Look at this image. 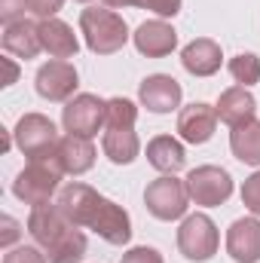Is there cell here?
Listing matches in <instances>:
<instances>
[{"label":"cell","instance_id":"cell-10","mask_svg":"<svg viewBox=\"0 0 260 263\" xmlns=\"http://www.w3.org/2000/svg\"><path fill=\"white\" fill-rule=\"evenodd\" d=\"M187 193L196 205H224L233 193V178L217 165H199L187 175Z\"/></svg>","mask_w":260,"mask_h":263},{"label":"cell","instance_id":"cell-19","mask_svg":"<svg viewBox=\"0 0 260 263\" xmlns=\"http://www.w3.org/2000/svg\"><path fill=\"white\" fill-rule=\"evenodd\" d=\"M181 65L193 77H211V73L220 70V46L214 40H208V37H199V40L184 46Z\"/></svg>","mask_w":260,"mask_h":263},{"label":"cell","instance_id":"cell-13","mask_svg":"<svg viewBox=\"0 0 260 263\" xmlns=\"http://www.w3.org/2000/svg\"><path fill=\"white\" fill-rule=\"evenodd\" d=\"M227 251L236 263H257L260 260V220L242 217L227 230Z\"/></svg>","mask_w":260,"mask_h":263},{"label":"cell","instance_id":"cell-4","mask_svg":"<svg viewBox=\"0 0 260 263\" xmlns=\"http://www.w3.org/2000/svg\"><path fill=\"white\" fill-rule=\"evenodd\" d=\"M80 31L86 37V46L95 55H114L129 40V28H126L123 15L110 12L107 6H89V9H83L80 12Z\"/></svg>","mask_w":260,"mask_h":263},{"label":"cell","instance_id":"cell-25","mask_svg":"<svg viewBox=\"0 0 260 263\" xmlns=\"http://www.w3.org/2000/svg\"><path fill=\"white\" fill-rule=\"evenodd\" d=\"M242 205H245L251 214L260 217V172H254V175L242 184Z\"/></svg>","mask_w":260,"mask_h":263},{"label":"cell","instance_id":"cell-14","mask_svg":"<svg viewBox=\"0 0 260 263\" xmlns=\"http://www.w3.org/2000/svg\"><path fill=\"white\" fill-rule=\"evenodd\" d=\"M178 46V34L172 25H165L162 18H153V22H144L138 31H135V49L147 59H162L169 55L172 49Z\"/></svg>","mask_w":260,"mask_h":263},{"label":"cell","instance_id":"cell-20","mask_svg":"<svg viewBox=\"0 0 260 263\" xmlns=\"http://www.w3.org/2000/svg\"><path fill=\"white\" fill-rule=\"evenodd\" d=\"M40 40H43V49L52 55V59H73L80 43H77V34L73 28L65 25L62 18H43L40 22Z\"/></svg>","mask_w":260,"mask_h":263},{"label":"cell","instance_id":"cell-17","mask_svg":"<svg viewBox=\"0 0 260 263\" xmlns=\"http://www.w3.org/2000/svg\"><path fill=\"white\" fill-rule=\"evenodd\" d=\"M217 120L220 123H227V126H245V123H251L254 120V114H257V101H254V95L245 89V86H233V89H227L224 95H220V101H217Z\"/></svg>","mask_w":260,"mask_h":263},{"label":"cell","instance_id":"cell-3","mask_svg":"<svg viewBox=\"0 0 260 263\" xmlns=\"http://www.w3.org/2000/svg\"><path fill=\"white\" fill-rule=\"evenodd\" d=\"M138 107L129 98H110L107 101V120H104V153L117 165H129L138 156V135H135Z\"/></svg>","mask_w":260,"mask_h":263},{"label":"cell","instance_id":"cell-21","mask_svg":"<svg viewBox=\"0 0 260 263\" xmlns=\"http://www.w3.org/2000/svg\"><path fill=\"white\" fill-rule=\"evenodd\" d=\"M147 159H150L153 168H159V172H165V175H175V172L184 168L187 153H184V147H181L178 138L159 135V138H153V141L147 144Z\"/></svg>","mask_w":260,"mask_h":263},{"label":"cell","instance_id":"cell-15","mask_svg":"<svg viewBox=\"0 0 260 263\" xmlns=\"http://www.w3.org/2000/svg\"><path fill=\"white\" fill-rule=\"evenodd\" d=\"M214 126H217V110L211 104H202V101L184 107L178 117V132L187 144H205L214 135Z\"/></svg>","mask_w":260,"mask_h":263},{"label":"cell","instance_id":"cell-29","mask_svg":"<svg viewBox=\"0 0 260 263\" xmlns=\"http://www.w3.org/2000/svg\"><path fill=\"white\" fill-rule=\"evenodd\" d=\"M62 3H65V0H28V9H31L34 15H40V18H52V15L62 9Z\"/></svg>","mask_w":260,"mask_h":263},{"label":"cell","instance_id":"cell-9","mask_svg":"<svg viewBox=\"0 0 260 263\" xmlns=\"http://www.w3.org/2000/svg\"><path fill=\"white\" fill-rule=\"evenodd\" d=\"M107 120V101H101L98 95H77L70 98L62 114V123H65V132L70 135H80V138H92L98 135V129L104 126Z\"/></svg>","mask_w":260,"mask_h":263},{"label":"cell","instance_id":"cell-12","mask_svg":"<svg viewBox=\"0 0 260 263\" xmlns=\"http://www.w3.org/2000/svg\"><path fill=\"white\" fill-rule=\"evenodd\" d=\"M73 89H77V70H73V65H67L62 59H55V62H49V65H43L37 70V92H40V98L65 101V98L73 95Z\"/></svg>","mask_w":260,"mask_h":263},{"label":"cell","instance_id":"cell-28","mask_svg":"<svg viewBox=\"0 0 260 263\" xmlns=\"http://www.w3.org/2000/svg\"><path fill=\"white\" fill-rule=\"evenodd\" d=\"M120 263H162V254L156 251V248H147V245H138V248H132L123 254V260Z\"/></svg>","mask_w":260,"mask_h":263},{"label":"cell","instance_id":"cell-23","mask_svg":"<svg viewBox=\"0 0 260 263\" xmlns=\"http://www.w3.org/2000/svg\"><path fill=\"white\" fill-rule=\"evenodd\" d=\"M230 73H233L236 83H242L248 89V86L260 83V59L254 52H242V55L230 59Z\"/></svg>","mask_w":260,"mask_h":263},{"label":"cell","instance_id":"cell-1","mask_svg":"<svg viewBox=\"0 0 260 263\" xmlns=\"http://www.w3.org/2000/svg\"><path fill=\"white\" fill-rule=\"evenodd\" d=\"M55 205L65 211V217L70 223L95 230L110 245H126L132 239V220L126 214V208H120L117 202L104 199L101 193H95L86 184H67L59 193Z\"/></svg>","mask_w":260,"mask_h":263},{"label":"cell","instance_id":"cell-24","mask_svg":"<svg viewBox=\"0 0 260 263\" xmlns=\"http://www.w3.org/2000/svg\"><path fill=\"white\" fill-rule=\"evenodd\" d=\"M107 9H123V6H141L150 9L156 15H178L181 12V0H101Z\"/></svg>","mask_w":260,"mask_h":263},{"label":"cell","instance_id":"cell-8","mask_svg":"<svg viewBox=\"0 0 260 263\" xmlns=\"http://www.w3.org/2000/svg\"><path fill=\"white\" fill-rule=\"evenodd\" d=\"M217 242H220L217 227L205 214H190L181 223V230H178V248H181V254L187 260H193V263L211 260L214 251H217Z\"/></svg>","mask_w":260,"mask_h":263},{"label":"cell","instance_id":"cell-22","mask_svg":"<svg viewBox=\"0 0 260 263\" xmlns=\"http://www.w3.org/2000/svg\"><path fill=\"white\" fill-rule=\"evenodd\" d=\"M233 156L245 165H260V120H251L245 126H236L230 135Z\"/></svg>","mask_w":260,"mask_h":263},{"label":"cell","instance_id":"cell-6","mask_svg":"<svg viewBox=\"0 0 260 263\" xmlns=\"http://www.w3.org/2000/svg\"><path fill=\"white\" fill-rule=\"evenodd\" d=\"M59 132L49 117L43 114H25L15 126V144L18 150L34 162V159H52L59 150Z\"/></svg>","mask_w":260,"mask_h":263},{"label":"cell","instance_id":"cell-16","mask_svg":"<svg viewBox=\"0 0 260 263\" xmlns=\"http://www.w3.org/2000/svg\"><path fill=\"white\" fill-rule=\"evenodd\" d=\"M3 49L15 59H37L40 49H43V40H40V25L22 18V22H12L3 28Z\"/></svg>","mask_w":260,"mask_h":263},{"label":"cell","instance_id":"cell-30","mask_svg":"<svg viewBox=\"0 0 260 263\" xmlns=\"http://www.w3.org/2000/svg\"><path fill=\"white\" fill-rule=\"evenodd\" d=\"M18 239V223L12 220V217H3V236H0V245L6 248V245H12Z\"/></svg>","mask_w":260,"mask_h":263},{"label":"cell","instance_id":"cell-32","mask_svg":"<svg viewBox=\"0 0 260 263\" xmlns=\"http://www.w3.org/2000/svg\"><path fill=\"white\" fill-rule=\"evenodd\" d=\"M83 3H86V0H83Z\"/></svg>","mask_w":260,"mask_h":263},{"label":"cell","instance_id":"cell-18","mask_svg":"<svg viewBox=\"0 0 260 263\" xmlns=\"http://www.w3.org/2000/svg\"><path fill=\"white\" fill-rule=\"evenodd\" d=\"M55 162L62 165L65 175H83L92 168L95 162V147L89 138H80V135H67L59 141V150H55Z\"/></svg>","mask_w":260,"mask_h":263},{"label":"cell","instance_id":"cell-26","mask_svg":"<svg viewBox=\"0 0 260 263\" xmlns=\"http://www.w3.org/2000/svg\"><path fill=\"white\" fill-rule=\"evenodd\" d=\"M25 9H28V0H0V18H3V25L22 22Z\"/></svg>","mask_w":260,"mask_h":263},{"label":"cell","instance_id":"cell-5","mask_svg":"<svg viewBox=\"0 0 260 263\" xmlns=\"http://www.w3.org/2000/svg\"><path fill=\"white\" fill-rule=\"evenodd\" d=\"M62 165L52 159H34L28 162V168H22L12 181V193L22 199L25 205H46L49 196L55 193L59 181H62Z\"/></svg>","mask_w":260,"mask_h":263},{"label":"cell","instance_id":"cell-7","mask_svg":"<svg viewBox=\"0 0 260 263\" xmlns=\"http://www.w3.org/2000/svg\"><path fill=\"white\" fill-rule=\"evenodd\" d=\"M187 184L178 181L175 175H165V178H156L153 184H147L144 190V202H147V211L159 220H178L184 217L187 211Z\"/></svg>","mask_w":260,"mask_h":263},{"label":"cell","instance_id":"cell-2","mask_svg":"<svg viewBox=\"0 0 260 263\" xmlns=\"http://www.w3.org/2000/svg\"><path fill=\"white\" fill-rule=\"evenodd\" d=\"M28 233L43 248L49 263H77L86 257V236L70 223L59 205H34L28 217Z\"/></svg>","mask_w":260,"mask_h":263},{"label":"cell","instance_id":"cell-27","mask_svg":"<svg viewBox=\"0 0 260 263\" xmlns=\"http://www.w3.org/2000/svg\"><path fill=\"white\" fill-rule=\"evenodd\" d=\"M3 263H46V254H40L37 248H31V245H22V248H12Z\"/></svg>","mask_w":260,"mask_h":263},{"label":"cell","instance_id":"cell-31","mask_svg":"<svg viewBox=\"0 0 260 263\" xmlns=\"http://www.w3.org/2000/svg\"><path fill=\"white\" fill-rule=\"evenodd\" d=\"M3 67H6V80H3V86H12V83H15V77H18V67L12 65L9 59H3Z\"/></svg>","mask_w":260,"mask_h":263},{"label":"cell","instance_id":"cell-11","mask_svg":"<svg viewBox=\"0 0 260 263\" xmlns=\"http://www.w3.org/2000/svg\"><path fill=\"white\" fill-rule=\"evenodd\" d=\"M181 83L175 80V77H169V73H153V77H147L144 83H141V89H138V98H141V104L147 107V110H153V114H169V110H175L178 104H181Z\"/></svg>","mask_w":260,"mask_h":263}]
</instances>
